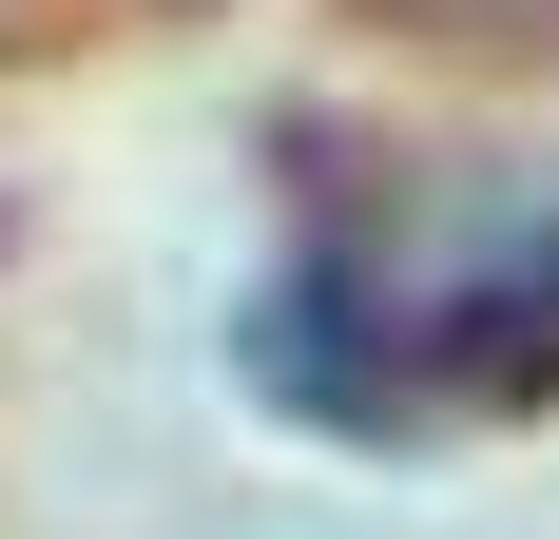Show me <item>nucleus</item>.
I'll return each instance as SVG.
<instances>
[{
    "label": "nucleus",
    "instance_id": "1",
    "mask_svg": "<svg viewBox=\"0 0 559 539\" xmlns=\"http://www.w3.org/2000/svg\"><path fill=\"white\" fill-rule=\"evenodd\" d=\"M405 405H559V213L521 231V251H483L444 309H425Z\"/></svg>",
    "mask_w": 559,
    "mask_h": 539
}]
</instances>
